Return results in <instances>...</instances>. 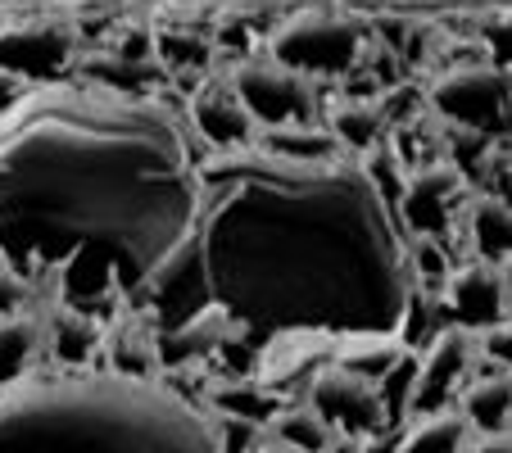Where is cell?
I'll return each instance as SVG.
<instances>
[{
	"label": "cell",
	"mask_w": 512,
	"mask_h": 453,
	"mask_svg": "<svg viewBox=\"0 0 512 453\" xmlns=\"http://www.w3.org/2000/svg\"><path fill=\"white\" fill-rule=\"evenodd\" d=\"M195 177L191 232L136 295L155 327L204 304L259 340L290 327L327 336L399 327L408 236L358 159L290 164L236 145L200 155Z\"/></svg>",
	"instance_id": "cell-1"
},
{
	"label": "cell",
	"mask_w": 512,
	"mask_h": 453,
	"mask_svg": "<svg viewBox=\"0 0 512 453\" xmlns=\"http://www.w3.org/2000/svg\"><path fill=\"white\" fill-rule=\"evenodd\" d=\"M200 209L186 118L159 96L46 82L0 114V254L59 290L100 263L132 299L186 241Z\"/></svg>",
	"instance_id": "cell-2"
},
{
	"label": "cell",
	"mask_w": 512,
	"mask_h": 453,
	"mask_svg": "<svg viewBox=\"0 0 512 453\" xmlns=\"http://www.w3.org/2000/svg\"><path fill=\"white\" fill-rule=\"evenodd\" d=\"M0 453H218L213 417L164 381L64 376L0 390Z\"/></svg>",
	"instance_id": "cell-3"
},
{
	"label": "cell",
	"mask_w": 512,
	"mask_h": 453,
	"mask_svg": "<svg viewBox=\"0 0 512 453\" xmlns=\"http://www.w3.org/2000/svg\"><path fill=\"white\" fill-rule=\"evenodd\" d=\"M363 55H368V28L331 5H309L268 32V59L318 87L349 78L363 64Z\"/></svg>",
	"instance_id": "cell-4"
},
{
	"label": "cell",
	"mask_w": 512,
	"mask_h": 453,
	"mask_svg": "<svg viewBox=\"0 0 512 453\" xmlns=\"http://www.w3.org/2000/svg\"><path fill=\"white\" fill-rule=\"evenodd\" d=\"M508 96V64L481 59V64H454L445 73H435L426 87V109L440 127L499 141L508 132Z\"/></svg>",
	"instance_id": "cell-5"
},
{
	"label": "cell",
	"mask_w": 512,
	"mask_h": 453,
	"mask_svg": "<svg viewBox=\"0 0 512 453\" xmlns=\"http://www.w3.org/2000/svg\"><path fill=\"white\" fill-rule=\"evenodd\" d=\"M227 87L241 100V109L254 118V127L281 123H318L322 118V87L300 73L281 68L277 59H241L227 73Z\"/></svg>",
	"instance_id": "cell-6"
},
{
	"label": "cell",
	"mask_w": 512,
	"mask_h": 453,
	"mask_svg": "<svg viewBox=\"0 0 512 453\" xmlns=\"http://www.w3.org/2000/svg\"><path fill=\"white\" fill-rule=\"evenodd\" d=\"M467 195H472V186H467L463 168H454L449 159H431V164L408 168L390 209H395L404 236L445 241V236L458 227V218H463Z\"/></svg>",
	"instance_id": "cell-7"
},
{
	"label": "cell",
	"mask_w": 512,
	"mask_h": 453,
	"mask_svg": "<svg viewBox=\"0 0 512 453\" xmlns=\"http://www.w3.org/2000/svg\"><path fill=\"white\" fill-rule=\"evenodd\" d=\"M304 404L331 426L336 440H372V435L386 431L390 413H386V399L372 381L363 376L345 372L336 363H322L318 372L309 376V386H304Z\"/></svg>",
	"instance_id": "cell-8"
},
{
	"label": "cell",
	"mask_w": 512,
	"mask_h": 453,
	"mask_svg": "<svg viewBox=\"0 0 512 453\" xmlns=\"http://www.w3.org/2000/svg\"><path fill=\"white\" fill-rule=\"evenodd\" d=\"M481 367L476 354V331L467 327H435L426 336L422 354L413 358V381H408V413H435V408H449V399H458V390L467 386V372Z\"/></svg>",
	"instance_id": "cell-9"
},
{
	"label": "cell",
	"mask_w": 512,
	"mask_h": 453,
	"mask_svg": "<svg viewBox=\"0 0 512 453\" xmlns=\"http://www.w3.org/2000/svg\"><path fill=\"white\" fill-rule=\"evenodd\" d=\"M78 68V37L64 23H5L0 28V73H14L28 87L64 82Z\"/></svg>",
	"instance_id": "cell-10"
},
{
	"label": "cell",
	"mask_w": 512,
	"mask_h": 453,
	"mask_svg": "<svg viewBox=\"0 0 512 453\" xmlns=\"http://www.w3.org/2000/svg\"><path fill=\"white\" fill-rule=\"evenodd\" d=\"M435 304L449 313L454 327H467V331H485L508 322V263H481V259L454 263V272H449Z\"/></svg>",
	"instance_id": "cell-11"
},
{
	"label": "cell",
	"mask_w": 512,
	"mask_h": 453,
	"mask_svg": "<svg viewBox=\"0 0 512 453\" xmlns=\"http://www.w3.org/2000/svg\"><path fill=\"white\" fill-rule=\"evenodd\" d=\"M331 345H336V336H327V331H309V327L272 331L259 345L254 376H259L263 386L281 390V395H286V386H295V381L309 386V376L331 358Z\"/></svg>",
	"instance_id": "cell-12"
},
{
	"label": "cell",
	"mask_w": 512,
	"mask_h": 453,
	"mask_svg": "<svg viewBox=\"0 0 512 453\" xmlns=\"http://www.w3.org/2000/svg\"><path fill=\"white\" fill-rule=\"evenodd\" d=\"M236 336H241V331H236L232 313H223L218 304H204L191 318L173 322V327H159V367H164V372H182V367L209 363V358L223 354Z\"/></svg>",
	"instance_id": "cell-13"
},
{
	"label": "cell",
	"mask_w": 512,
	"mask_h": 453,
	"mask_svg": "<svg viewBox=\"0 0 512 453\" xmlns=\"http://www.w3.org/2000/svg\"><path fill=\"white\" fill-rule=\"evenodd\" d=\"M186 123L204 136L209 150H236V145H250L254 136V118L241 109L227 82H204L186 105Z\"/></svg>",
	"instance_id": "cell-14"
},
{
	"label": "cell",
	"mask_w": 512,
	"mask_h": 453,
	"mask_svg": "<svg viewBox=\"0 0 512 453\" xmlns=\"http://www.w3.org/2000/svg\"><path fill=\"white\" fill-rule=\"evenodd\" d=\"M109 372L118 376H141V381H155L164 376L159 367V327L150 313H127L123 322L105 327V345H100Z\"/></svg>",
	"instance_id": "cell-15"
},
{
	"label": "cell",
	"mask_w": 512,
	"mask_h": 453,
	"mask_svg": "<svg viewBox=\"0 0 512 453\" xmlns=\"http://www.w3.org/2000/svg\"><path fill=\"white\" fill-rule=\"evenodd\" d=\"M463 241L472 245V259L481 263H508L512 254V209L508 191H472L463 204Z\"/></svg>",
	"instance_id": "cell-16"
},
{
	"label": "cell",
	"mask_w": 512,
	"mask_h": 453,
	"mask_svg": "<svg viewBox=\"0 0 512 453\" xmlns=\"http://www.w3.org/2000/svg\"><path fill=\"white\" fill-rule=\"evenodd\" d=\"M41 331H46V349L68 367V372H82L87 363H96L100 345H105V327H100L91 313L64 304V299H55V304L41 313Z\"/></svg>",
	"instance_id": "cell-17"
},
{
	"label": "cell",
	"mask_w": 512,
	"mask_h": 453,
	"mask_svg": "<svg viewBox=\"0 0 512 453\" xmlns=\"http://www.w3.org/2000/svg\"><path fill=\"white\" fill-rule=\"evenodd\" d=\"M286 404L290 399L281 390L263 386L254 372H223L209 386V395H204L209 417H236V422H250V426H268Z\"/></svg>",
	"instance_id": "cell-18"
},
{
	"label": "cell",
	"mask_w": 512,
	"mask_h": 453,
	"mask_svg": "<svg viewBox=\"0 0 512 453\" xmlns=\"http://www.w3.org/2000/svg\"><path fill=\"white\" fill-rule=\"evenodd\" d=\"M408 358L413 354H408V345L399 340V331H349V336H336L327 363L345 367V372L363 376V381H372V386L381 390V381H386L395 367H404Z\"/></svg>",
	"instance_id": "cell-19"
},
{
	"label": "cell",
	"mask_w": 512,
	"mask_h": 453,
	"mask_svg": "<svg viewBox=\"0 0 512 453\" xmlns=\"http://www.w3.org/2000/svg\"><path fill=\"white\" fill-rule=\"evenodd\" d=\"M322 127L331 132V141L340 145V155L345 159H363L372 155V150H381L390 136L386 118H381L377 100H358V96H345V100H331L327 109H322Z\"/></svg>",
	"instance_id": "cell-20"
},
{
	"label": "cell",
	"mask_w": 512,
	"mask_h": 453,
	"mask_svg": "<svg viewBox=\"0 0 512 453\" xmlns=\"http://www.w3.org/2000/svg\"><path fill=\"white\" fill-rule=\"evenodd\" d=\"M508 404H512V381L508 367H476V376L458 390V413L467 417L472 435L508 431Z\"/></svg>",
	"instance_id": "cell-21"
},
{
	"label": "cell",
	"mask_w": 512,
	"mask_h": 453,
	"mask_svg": "<svg viewBox=\"0 0 512 453\" xmlns=\"http://www.w3.org/2000/svg\"><path fill=\"white\" fill-rule=\"evenodd\" d=\"M46 354V331H41V313H14L0 318V390L28 381L32 367Z\"/></svg>",
	"instance_id": "cell-22"
},
{
	"label": "cell",
	"mask_w": 512,
	"mask_h": 453,
	"mask_svg": "<svg viewBox=\"0 0 512 453\" xmlns=\"http://www.w3.org/2000/svg\"><path fill=\"white\" fill-rule=\"evenodd\" d=\"M250 145H259L263 155L290 159V164H327L340 159V145L322 123H281V127H254Z\"/></svg>",
	"instance_id": "cell-23"
},
{
	"label": "cell",
	"mask_w": 512,
	"mask_h": 453,
	"mask_svg": "<svg viewBox=\"0 0 512 453\" xmlns=\"http://www.w3.org/2000/svg\"><path fill=\"white\" fill-rule=\"evenodd\" d=\"M472 444V426L458 408H435V413H417L413 426L399 440V453H467Z\"/></svg>",
	"instance_id": "cell-24"
},
{
	"label": "cell",
	"mask_w": 512,
	"mask_h": 453,
	"mask_svg": "<svg viewBox=\"0 0 512 453\" xmlns=\"http://www.w3.org/2000/svg\"><path fill=\"white\" fill-rule=\"evenodd\" d=\"M263 431H268L272 440L290 444V449H300V453H331V449H336L331 426L322 422L309 404H286L268 426H263Z\"/></svg>",
	"instance_id": "cell-25"
},
{
	"label": "cell",
	"mask_w": 512,
	"mask_h": 453,
	"mask_svg": "<svg viewBox=\"0 0 512 453\" xmlns=\"http://www.w3.org/2000/svg\"><path fill=\"white\" fill-rule=\"evenodd\" d=\"M155 55L164 59V73H204L213 64V46L191 32H164L155 37Z\"/></svg>",
	"instance_id": "cell-26"
},
{
	"label": "cell",
	"mask_w": 512,
	"mask_h": 453,
	"mask_svg": "<svg viewBox=\"0 0 512 453\" xmlns=\"http://www.w3.org/2000/svg\"><path fill=\"white\" fill-rule=\"evenodd\" d=\"M32 299H37V281L23 277L5 254H0V318H14V313H28Z\"/></svg>",
	"instance_id": "cell-27"
},
{
	"label": "cell",
	"mask_w": 512,
	"mask_h": 453,
	"mask_svg": "<svg viewBox=\"0 0 512 453\" xmlns=\"http://www.w3.org/2000/svg\"><path fill=\"white\" fill-rule=\"evenodd\" d=\"M23 96H28V82H19L14 73H0V114H10Z\"/></svg>",
	"instance_id": "cell-28"
},
{
	"label": "cell",
	"mask_w": 512,
	"mask_h": 453,
	"mask_svg": "<svg viewBox=\"0 0 512 453\" xmlns=\"http://www.w3.org/2000/svg\"><path fill=\"white\" fill-rule=\"evenodd\" d=\"M472 453H508V431H494V435H472L467 444Z\"/></svg>",
	"instance_id": "cell-29"
},
{
	"label": "cell",
	"mask_w": 512,
	"mask_h": 453,
	"mask_svg": "<svg viewBox=\"0 0 512 453\" xmlns=\"http://www.w3.org/2000/svg\"><path fill=\"white\" fill-rule=\"evenodd\" d=\"M254 453H300V449H290V444H281V440H272L268 431H263V440L254 444Z\"/></svg>",
	"instance_id": "cell-30"
}]
</instances>
